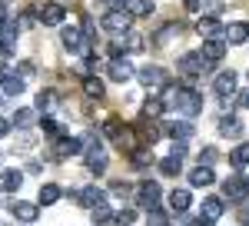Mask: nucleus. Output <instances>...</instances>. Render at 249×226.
I'll list each match as a JSON object with an SVG mask.
<instances>
[{
	"mask_svg": "<svg viewBox=\"0 0 249 226\" xmlns=\"http://www.w3.org/2000/svg\"><path fill=\"white\" fill-rule=\"evenodd\" d=\"M100 27H103L110 37H126L130 27H133V17H130L126 10H107V14L100 17Z\"/></svg>",
	"mask_w": 249,
	"mask_h": 226,
	"instance_id": "1",
	"label": "nucleus"
},
{
	"mask_svg": "<svg viewBox=\"0 0 249 226\" xmlns=\"http://www.w3.org/2000/svg\"><path fill=\"white\" fill-rule=\"evenodd\" d=\"M173 107L183 113V116H196V113L203 110V94H199V90H190V87H179Z\"/></svg>",
	"mask_w": 249,
	"mask_h": 226,
	"instance_id": "2",
	"label": "nucleus"
},
{
	"mask_svg": "<svg viewBox=\"0 0 249 226\" xmlns=\"http://www.w3.org/2000/svg\"><path fill=\"white\" fill-rule=\"evenodd\" d=\"M60 40H63V47H67L70 54H77V56L90 54V43H87V37H83V30H80V27H63Z\"/></svg>",
	"mask_w": 249,
	"mask_h": 226,
	"instance_id": "3",
	"label": "nucleus"
},
{
	"mask_svg": "<svg viewBox=\"0 0 249 226\" xmlns=\"http://www.w3.org/2000/svg\"><path fill=\"white\" fill-rule=\"evenodd\" d=\"M223 196L232 200V203H243L249 196V176H226L223 183Z\"/></svg>",
	"mask_w": 249,
	"mask_h": 226,
	"instance_id": "4",
	"label": "nucleus"
},
{
	"mask_svg": "<svg viewBox=\"0 0 249 226\" xmlns=\"http://www.w3.org/2000/svg\"><path fill=\"white\" fill-rule=\"evenodd\" d=\"M133 193H136V203H140V207H150V209H153L156 203H160V196H163V189H160V183H153V180L140 183V187H136Z\"/></svg>",
	"mask_w": 249,
	"mask_h": 226,
	"instance_id": "5",
	"label": "nucleus"
},
{
	"mask_svg": "<svg viewBox=\"0 0 249 226\" xmlns=\"http://www.w3.org/2000/svg\"><path fill=\"white\" fill-rule=\"evenodd\" d=\"M176 67H179V70H183L186 76H196V74H203L210 63L199 56V50H186V54L179 56V63H176Z\"/></svg>",
	"mask_w": 249,
	"mask_h": 226,
	"instance_id": "6",
	"label": "nucleus"
},
{
	"mask_svg": "<svg viewBox=\"0 0 249 226\" xmlns=\"http://www.w3.org/2000/svg\"><path fill=\"white\" fill-rule=\"evenodd\" d=\"M236 83H239V76L232 74V70H223V74L213 80V90H216L219 100H230V96L236 94Z\"/></svg>",
	"mask_w": 249,
	"mask_h": 226,
	"instance_id": "7",
	"label": "nucleus"
},
{
	"mask_svg": "<svg viewBox=\"0 0 249 226\" xmlns=\"http://www.w3.org/2000/svg\"><path fill=\"white\" fill-rule=\"evenodd\" d=\"M10 213H14V220H20V223L30 226L40 216V207L37 203H27V200H14V203H10Z\"/></svg>",
	"mask_w": 249,
	"mask_h": 226,
	"instance_id": "8",
	"label": "nucleus"
},
{
	"mask_svg": "<svg viewBox=\"0 0 249 226\" xmlns=\"http://www.w3.org/2000/svg\"><path fill=\"white\" fill-rule=\"evenodd\" d=\"M116 10H126L130 17H150L153 14V0H113Z\"/></svg>",
	"mask_w": 249,
	"mask_h": 226,
	"instance_id": "9",
	"label": "nucleus"
},
{
	"mask_svg": "<svg viewBox=\"0 0 249 226\" xmlns=\"http://www.w3.org/2000/svg\"><path fill=\"white\" fill-rule=\"evenodd\" d=\"M14 50H17V20H7L0 27V54L10 56Z\"/></svg>",
	"mask_w": 249,
	"mask_h": 226,
	"instance_id": "10",
	"label": "nucleus"
},
{
	"mask_svg": "<svg viewBox=\"0 0 249 226\" xmlns=\"http://www.w3.org/2000/svg\"><path fill=\"white\" fill-rule=\"evenodd\" d=\"M73 196H77V200H80V203H83V207H87V209L107 207V193H103V189H100V187H83V189H80V193H73Z\"/></svg>",
	"mask_w": 249,
	"mask_h": 226,
	"instance_id": "11",
	"label": "nucleus"
},
{
	"mask_svg": "<svg viewBox=\"0 0 249 226\" xmlns=\"http://www.w3.org/2000/svg\"><path fill=\"white\" fill-rule=\"evenodd\" d=\"M196 30H199V37L203 40H223V23L216 17H199V23H196Z\"/></svg>",
	"mask_w": 249,
	"mask_h": 226,
	"instance_id": "12",
	"label": "nucleus"
},
{
	"mask_svg": "<svg viewBox=\"0 0 249 226\" xmlns=\"http://www.w3.org/2000/svg\"><path fill=\"white\" fill-rule=\"evenodd\" d=\"M83 150H87V167H90V173L103 176V173H107V153L100 150V143H93V147H83Z\"/></svg>",
	"mask_w": 249,
	"mask_h": 226,
	"instance_id": "13",
	"label": "nucleus"
},
{
	"mask_svg": "<svg viewBox=\"0 0 249 226\" xmlns=\"http://www.w3.org/2000/svg\"><path fill=\"white\" fill-rule=\"evenodd\" d=\"M136 80H140L143 87H163L166 74H163L156 63H150V67H140V70H136Z\"/></svg>",
	"mask_w": 249,
	"mask_h": 226,
	"instance_id": "14",
	"label": "nucleus"
},
{
	"mask_svg": "<svg viewBox=\"0 0 249 226\" xmlns=\"http://www.w3.org/2000/svg\"><path fill=\"white\" fill-rule=\"evenodd\" d=\"M223 40H226V43H246L249 40V23L246 20H232L230 27L223 30Z\"/></svg>",
	"mask_w": 249,
	"mask_h": 226,
	"instance_id": "15",
	"label": "nucleus"
},
{
	"mask_svg": "<svg viewBox=\"0 0 249 226\" xmlns=\"http://www.w3.org/2000/svg\"><path fill=\"white\" fill-rule=\"evenodd\" d=\"M223 54H226V40H206V43H203V50H199V56H203L210 67H213V63H219Z\"/></svg>",
	"mask_w": 249,
	"mask_h": 226,
	"instance_id": "16",
	"label": "nucleus"
},
{
	"mask_svg": "<svg viewBox=\"0 0 249 226\" xmlns=\"http://www.w3.org/2000/svg\"><path fill=\"white\" fill-rule=\"evenodd\" d=\"M43 23L47 27H60L63 23V17H67V10H63V3H57V0H50V3H43Z\"/></svg>",
	"mask_w": 249,
	"mask_h": 226,
	"instance_id": "17",
	"label": "nucleus"
},
{
	"mask_svg": "<svg viewBox=\"0 0 249 226\" xmlns=\"http://www.w3.org/2000/svg\"><path fill=\"white\" fill-rule=\"evenodd\" d=\"M20 187H23V173H20L17 167L0 173V193H17Z\"/></svg>",
	"mask_w": 249,
	"mask_h": 226,
	"instance_id": "18",
	"label": "nucleus"
},
{
	"mask_svg": "<svg viewBox=\"0 0 249 226\" xmlns=\"http://www.w3.org/2000/svg\"><path fill=\"white\" fill-rule=\"evenodd\" d=\"M83 150V140H77V136H60L57 140V147H53V156H73V153Z\"/></svg>",
	"mask_w": 249,
	"mask_h": 226,
	"instance_id": "19",
	"label": "nucleus"
},
{
	"mask_svg": "<svg viewBox=\"0 0 249 226\" xmlns=\"http://www.w3.org/2000/svg\"><path fill=\"white\" fill-rule=\"evenodd\" d=\"M223 213H226V203H223L219 196H206V200H203V220L216 223V220H219Z\"/></svg>",
	"mask_w": 249,
	"mask_h": 226,
	"instance_id": "20",
	"label": "nucleus"
},
{
	"mask_svg": "<svg viewBox=\"0 0 249 226\" xmlns=\"http://www.w3.org/2000/svg\"><path fill=\"white\" fill-rule=\"evenodd\" d=\"M60 196H63V189H60L57 183H43L40 193H37V207H53Z\"/></svg>",
	"mask_w": 249,
	"mask_h": 226,
	"instance_id": "21",
	"label": "nucleus"
},
{
	"mask_svg": "<svg viewBox=\"0 0 249 226\" xmlns=\"http://www.w3.org/2000/svg\"><path fill=\"white\" fill-rule=\"evenodd\" d=\"M193 207V193L190 189H173L170 193V209L173 213H186Z\"/></svg>",
	"mask_w": 249,
	"mask_h": 226,
	"instance_id": "22",
	"label": "nucleus"
},
{
	"mask_svg": "<svg viewBox=\"0 0 249 226\" xmlns=\"http://www.w3.org/2000/svg\"><path fill=\"white\" fill-rule=\"evenodd\" d=\"M110 76H113L116 83H126L130 76H133V67H130V60L123 56V60H110Z\"/></svg>",
	"mask_w": 249,
	"mask_h": 226,
	"instance_id": "23",
	"label": "nucleus"
},
{
	"mask_svg": "<svg viewBox=\"0 0 249 226\" xmlns=\"http://www.w3.org/2000/svg\"><path fill=\"white\" fill-rule=\"evenodd\" d=\"M213 180H216L213 167H193L190 170V187H210Z\"/></svg>",
	"mask_w": 249,
	"mask_h": 226,
	"instance_id": "24",
	"label": "nucleus"
},
{
	"mask_svg": "<svg viewBox=\"0 0 249 226\" xmlns=\"http://www.w3.org/2000/svg\"><path fill=\"white\" fill-rule=\"evenodd\" d=\"M166 133H170L173 136V143H186V140H190L193 133V123H186V120H179V123H170V127H166Z\"/></svg>",
	"mask_w": 249,
	"mask_h": 226,
	"instance_id": "25",
	"label": "nucleus"
},
{
	"mask_svg": "<svg viewBox=\"0 0 249 226\" xmlns=\"http://www.w3.org/2000/svg\"><path fill=\"white\" fill-rule=\"evenodd\" d=\"M83 94L90 100H103L107 87H103V80H96V74H90V76H83Z\"/></svg>",
	"mask_w": 249,
	"mask_h": 226,
	"instance_id": "26",
	"label": "nucleus"
},
{
	"mask_svg": "<svg viewBox=\"0 0 249 226\" xmlns=\"http://www.w3.org/2000/svg\"><path fill=\"white\" fill-rule=\"evenodd\" d=\"M219 133H223V136H232V140L243 136V120H236V116H223V120H219Z\"/></svg>",
	"mask_w": 249,
	"mask_h": 226,
	"instance_id": "27",
	"label": "nucleus"
},
{
	"mask_svg": "<svg viewBox=\"0 0 249 226\" xmlns=\"http://www.w3.org/2000/svg\"><path fill=\"white\" fill-rule=\"evenodd\" d=\"M230 163H232L236 170H246V167H249V143H239V147L230 153Z\"/></svg>",
	"mask_w": 249,
	"mask_h": 226,
	"instance_id": "28",
	"label": "nucleus"
},
{
	"mask_svg": "<svg viewBox=\"0 0 249 226\" xmlns=\"http://www.w3.org/2000/svg\"><path fill=\"white\" fill-rule=\"evenodd\" d=\"M37 116H40V113L34 110V107H20V110L14 113V123H17V127H34Z\"/></svg>",
	"mask_w": 249,
	"mask_h": 226,
	"instance_id": "29",
	"label": "nucleus"
},
{
	"mask_svg": "<svg viewBox=\"0 0 249 226\" xmlns=\"http://www.w3.org/2000/svg\"><path fill=\"white\" fill-rule=\"evenodd\" d=\"M53 103H57V94H53V90H40V94H37V107H34V110H37V113H50V110H53Z\"/></svg>",
	"mask_w": 249,
	"mask_h": 226,
	"instance_id": "30",
	"label": "nucleus"
},
{
	"mask_svg": "<svg viewBox=\"0 0 249 226\" xmlns=\"http://www.w3.org/2000/svg\"><path fill=\"white\" fill-rule=\"evenodd\" d=\"M23 87H27L23 76L10 74V76H7V83H3V94H7V96H20V94H23Z\"/></svg>",
	"mask_w": 249,
	"mask_h": 226,
	"instance_id": "31",
	"label": "nucleus"
},
{
	"mask_svg": "<svg viewBox=\"0 0 249 226\" xmlns=\"http://www.w3.org/2000/svg\"><path fill=\"white\" fill-rule=\"evenodd\" d=\"M179 170H183V160H176V156L160 160V173H163V176H179Z\"/></svg>",
	"mask_w": 249,
	"mask_h": 226,
	"instance_id": "32",
	"label": "nucleus"
},
{
	"mask_svg": "<svg viewBox=\"0 0 249 226\" xmlns=\"http://www.w3.org/2000/svg\"><path fill=\"white\" fill-rule=\"evenodd\" d=\"M90 220H93V226L113 223V209H110V207H96V209H90Z\"/></svg>",
	"mask_w": 249,
	"mask_h": 226,
	"instance_id": "33",
	"label": "nucleus"
},
{
	"mask_svg": "<svg viewBox=\"0 0 249 226\" xmlns=\"http://www.w3.org/2000/svg\"><path fill=\"white\" fill-rule=\"evenodd\" d=\"M166 113V107H163V100H156V96H150L146 103H143V116H163Z\"/></svg>",
	"mask_w": 249,
	"mask_h": 226,
	"instance_id": "34",
	"label": "nucleus"
},
{
	"mask_svg": "<svg viewBox=\"0 0 249 226\" xmlns=\"http://www.w3.org/2000/svg\"><path fill=\"white\" fill-rule=\"evenodd\" d=\"M113 223L116 226H133L136 223V213H133V209H116V213H113Z\"/></svg>",
	"mask_w": 249,
	"mask_h": 226,
	"instance_id": "35",
	"label": "nucleus"
},
{
	"mask_svg": "<svg viewBox=\"0 0 249 226\" xmlns=\"http://www.w3.org/2000/svg\"><path fill=\"white\" fill-rule=\"evenodd\" d=\"M146 226H170V223H166V213H163L160 207H153V209H150V216H146Z\"/></svg>",
	"mask_w": 249,
	"mask_h": 226,
	"instance_id": "36",
	"label": "nucleus"
},
{
	"mask_svg": "<svg viewBox=\"0 0 249 226\" xmlns=\"http://www.w3.org/2000/svg\"><path fill=\"white\" fill-rule=\"evenodd\" d=\"M34 143H37V136H34V133H27V136H17V140H14V153H17V150H30Z\"/></svg>",
	"mask_w": 249,
	"mask_h": 226,
	"instance_id": "37",
	"label": "nucleus"
},
{
	"mask_svg": "<svg viewBox=\"0 0 249 226\" xmlns=\"http://www.w3.org/2000/svg\"><path fill=\"white\" fill-rule=\"evenodd\" d=\"M203 10H206V17H219L223 14V0H203Z\"/></svg>",
	"mask_w": 249,
	"mask_h": 226,
	"instance_id": "38",
	"label": "nucleus"
},
{
	"mask_svg": "<svg viewBox=\"0 0 249 226\" xmlns=\"http://www.w3.org/2000/svg\"><path fill=\"white\" fill-rule=\"evenodd\" d=\"M216 163V147H203V153H199V167H213Z\"/></svg>",
	"mask_w": 249,
	"mask_h": 226,
	"instance_id": "39",
	"label": "nucleus"
},
{
	"mask_svg": "<svg viewBox=\"0 0 249 226\" xmlns=\"http://www.w3.org/2000/svg\"><path fill=\"white\" fill-rule=\"evenodd\" d=\"M130 156H133V167H140V170L146 167V163H153V156H150V153H143V150H133Z\"/></svg>",
	"mask_w": 249,
	"mask_h": 226,
	"instance_id": "40",
	"label": "nucleus"
},
{
	"mask_svg": "<svg viewBox=\"0 0 249 226\" xmlns=\"http://www.w3.org/2000/svg\"><path fill=\"white\" fill-rule=\"evenodd\" d=\"M140 140H143L146 147H153L156 140H160V130H156V127H150V130H143V133H140Z\"/></svg>",
	"mask_w": 249,
	"mask_h": 226,
	"instance_id": "41",
	"label": "nucleus"
},
{
	"mask_svg": "<svg viewBox=\"0 0 249 226\" xmlns=\"http://www.w3.org/2000/svg\"><path fill=\"white\" fill-rule=\"evenodd\" d=\"M183 7H186L190 14H199V10H203V0H183Z\"/></svg>",
	"mask_w": 249,
	"mask_h": 226,
	"instance_id": "42",
	"label": "nucleus"
},
{
	"mask_svg": "<svg viewBox=\"0 0 249 226\" xmlns=\"http://www.w3.org/2000/svg\"><path fill=\"white\" fill-rule=\"evenodd\" d=\"M113 193L116 196H126V193H133V189H130V183H113Z\"/></svg>",
	"mask_w": 249,
	"mask_h": 226,
	"instance_id": "43",
	"label": "nucleus"
},
{
	"mask_svg": "<svg viewBox=\"0 0 249 226\" xmlns=\"http://www.w3.org/2000/svg\"><path fill=\"white\" fill-rule=\"evenodd\" d=\"M183 153H186V143H173V153H170V156H176V160H183Z\"/></svg>",
	"mask_w": 249,
	"mask_h": 226,
	"instance_id": "44",
	"label": "nucleus"
},
{
	"mask_svg": "<svg viewBox=\"0 0 249 226\" xmlns=\"http://www.w3.org/2000/svg\"><path fill=\"white\" fill-rule=\"evenodd\" d=\"M17 76H34V63H20V74Z\"/></svg>",
	"mask_w": 249,
	"mask_h": 226,
	"instance_id": "45",
	"label": "nucleus"
},
{
	"mask_svg": "<svg viewBox=\"0 0 249 226\" xmlns=\"http://www.w3.org/2000/svg\"><path fill=\"white\" fill-rule=\"evenodd\" d=\"M0 136H10V120L0 116Z\"/></svg>",
	"mask_w": 249,
	"mask_h": 226,
	"instance_id": "46",
	"label": "nucleus"
},
{
	"mask_svg": "<svg viewBox=\"0 0 249 226\" xmlns=\"http://www.w3.org/2000/svg\"><path fill=\"white\" fill-rule=\"evenodd\" d=\"M7 76H10V67H7V63H0V83H7Z\"/></svg>",
	"mask_w": 249,
	"mask_h": 226,
	"instance_id": "47",
	"label": "nucleus"
},
{
	"mask_svg": "<svg viewBox=\"0 0 249 226\" xmlns=\"http://www.w3.org/2000/svg\"><path fill=\"white\" fill-rule=\"evenodd\" d=\"M3 23H7V3L0 0V27H3Z\"/></svg>",
	"mask_w": 249,
	"mask_h": 226,
	"instance_id": "48",
	"label": "nucleus"
},
{
	"mask_svg": "<svg viewBox=\"0 0 249 226\" xmlns=\"http://www.w3.org/2000/svg\"><path fill=\"white\" fill-rule=\"evenodd\" d=\"M239 103H243V107H249V94H243V96H239Z\"/></svg>",
	"mask_w": 249,
	"mask_h": 226,
	"instance_id": "49",
	"label": "nucleus"
},
{
	"mask_svg": "<svg viewBox=\"0 0 249 226\" xmlns=\"http://www.w3.org/2000/svg\"><path fill=\"white\" fill-rule=\"evenodd\" d=\"M0 103H3V96H0Z\"/></svg>",
	"mask_w": 249,
	"mask_h": 226,
	"instance_id": "50",
	"label": "nucleus"
},
{
	"mask_svg": "<svg viewBox=\"0 0 249 226\" xmlns=\"http://www.w3.org/2000/svg\"><path fill=\"white\" fill-rule=\"evenodd\" d=\"M246 76H249V74H246Z\"/></svg>",
	"mask_w": 249,
	"mask_h": 226,
	"instance_id": "51",
	"label": "nucleus"
}]
</instances>
